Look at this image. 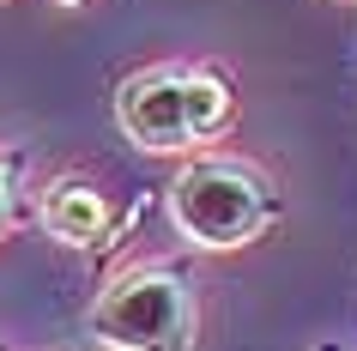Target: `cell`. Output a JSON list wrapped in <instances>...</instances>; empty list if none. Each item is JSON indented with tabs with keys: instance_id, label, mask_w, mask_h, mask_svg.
<instances>
[{
	"instance_id": "obj_7",
	"label": "cell",
	"mask_w": 357,
	"mask_h": 351,
	"mask_svg": "<svg viewBox=\"0 0 357 351\" xmlns=\"http://www.w3.org/2000/svg\"><path fill=\"white\" fill-rule=\"evenodd\" d=\"M315 351H339V345H333V339H327V345H315Z\"/></svg>"
},
{
	"instance_id": "obj_2",
	"label": "cell",
	"mask_w": 357,
	"mask_h": 351,
	"mask_svg": "<svg viewBox=\"0 0 357 351\" xmlns=\"http://www.w3.org/2000/svg\"><path fill=\"white\" fill-rule=\"evenodd\" d=\"M85 327L109 351H194V285L182 267L151 260L97 297Z\"/></svg>"
},
{
	"instance_id": "obj_5",
	"label": "cell",
	"mask_w": 357,
	"mask_h": 351,
	"mask_svg": "<svg viewBox=\"0 0 357 351\" xmlns=\"http://www.w3.org/2000/svg\"><path fill=\"white\" fill-rule=\"evenodd\" d=\"M182 115H188V146H206L230 128L236 115V97H230V79L200 67V73H182Z\"/></svg>"
},
{
	"instance_id": "obj_4",
	"label": "cell",
	"mask_w": 357,
	"mask_h": 351,
	"mask_svg": "<svg viewBox=\"0 0 357 351\" xmlns=\"http://www.w3.org/2000/svg\"><path fill=\"white\" fill-rule=\"evenodd\" d=\"M37 212H43V230H49L55 242H67V248H103L109 230H115L109 194L91 188V182H79V176L49 182V188H43V200H37Z\"/></svg>"
},
{
	"instance_id": "obj_6",
	"label": "cell",
	"mask_w": 357,
	"mask_h": 351,
	"mask_svg": "<svg viewBox=\"0 0 357 351\" xmlns=\"http://www.w3.org/2000/svg\"><path fill=\"white\" fill-rule=\"evenodd\" d=\"M19 170H24V151H6L0 158V230L13 218V188H19Z\"/></svg>"
},
{
	"instance_id": "obj_1",
	"label": "cell",
	"mask_w": 357,
	"mask_h": 351,
	"mask_svg": "<svg viewBox=\"0 0 357 351\" xmlns=\"http://www.w3.org/2000/svg\"><path fill=\"white\" fill-rule=\"evenodd\" d=\"M284 200L255 164L243 158H194L169 182V224L194 248H243L279 224Z\"/></svg>"
},
{
	"instance_id": "obj_3",
	"label": "cell",
	"mask_w": 357,
	"mask_h": 351,
	"mask_svg": "<svg viewBox=\"0 0 357 351\" xmlns=\"http://www.w3.org/2000/svg\"><path fill=\"white\" fill-rule=\"evenodd\" d=\"M115 121L139 151H188V115H182V73L176 67H146L115 91Z\"/></svg>"
},
{
	"instance_id": "obj_8",
	"label": "cell",
	"mask_w": 357,
	"mask_h": 351,
	"mask_svg": "<svg viewBox=\"0 0 357 351\" xmlns=\"http://www.w3.org/2000/svg\"><path fill=\"white\" fill-rule=\"evenodd\" d=\"M61 6H79V0H61Z\"/></svg>"
}]
</instances>
